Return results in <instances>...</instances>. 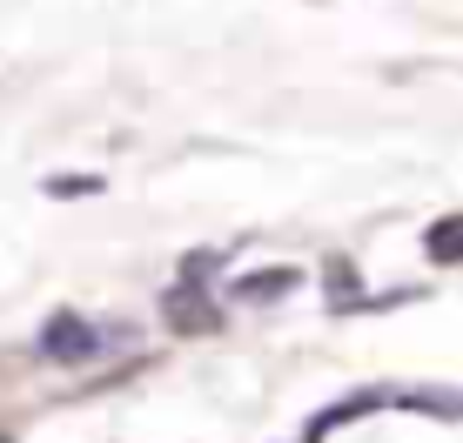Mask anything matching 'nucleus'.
<instances>
[{
	"label": "nucleus",
	"instance_id": "nucleus-4",
	"mask_svg": "<svg viewBox=\"0 0 463 443\" xmlns=\"http://www.w3.org/2000/svg\"><path fill=\"white\" fill-rule=\"evenodd\" d=\"M423 249H430V262H463V222H437V229L423 235Z\"/></svg>",
	"mask_w": 463,
	"mask_h": 443
},
{
	"label": "nucleus",
	"instance_id": "nucleus-1",
	"mask_svg": "<svg viewBox=\"0 0 463 443\" xmlns=\"http://www.w3.org/2000/svg\"><path fill=\"white\" fill-rule=\"evenodd\" d=\"M34 356H41V363H94V356H101V336H94L88 316L54 309V316L41 323V336H34Z\"/></svg>",
	"mask_w": 463,
	"mask_h": 443
},
{
	"label": "nucleus",
	"instance_id": "nucleus-2",
	"mask_svg": "<svg viewBox=\"0 0 463 443\" xmlns=\"http://www.w3.org/2000/svg\"><path fill=\"white\" fill-rule=\"evenodd\" d=\"M162 316L175 329H182V336H202V329H215L222 316L209 309V296H202V282H175V289L162 296Z\"/></svg>",
	"mask_w": 463,
	"mask_h": 443
},
{
	"label": "nucleus",
	"instance_id": "nucleus-5",
	"mask_svg": "<svg viewBox=\"0 0 463 443\" xmlns=\"http://www.w3.org/2000/svg\"><path fill=\"white\" fill-rule=\"evenodd\" d=\"M47 195H61V202H68V195H101V175H54Z\"/></svg>",
	"mask_w": 463,
	"mask_h": 443
},
{
	"label": "nucleus",
	"instance_id": "nucleus-3",
	"mask_svg": "<svg viewBox=\"0 0 463 443\" xmlns=\"http://www.w3.org/2000/svg\"><path fill=\"white\" fill-rule=\"evenodd\" d=\"M302 282V269H262V276H242L235 282V303H276Z\"/></svg>",
	"mask_w": 463,
	"mask_h": 443
}]
</instances>
